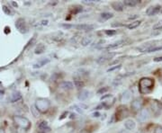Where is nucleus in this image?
Here are the masks:
<instances>
[{
	"mask_svg": "<svg viewBox=\"0 0 162 133\" xmlns=\"http://www.w3.org/2000/svg\"><path fill=\"white\" fill-rule=\"evenodd\" d=\"M154 86V80L149 77H143L139 82V89L141 94L147 95L152 91Z\"/></svg>",
	"mask_w": 162,
	"mask_h": 133,
	"instance_id": "nucleus-1",
	"label": "nucleus"
},
{
	"mask_svg": "<svg viewBox=\"0 0 162 133\" xmlns=\"http://www.w3.org/2000/svg\"><path fill=\"white\" fill-rule=\"evenodd\" d=\"M15 123L16 126H18L20 129L23 130H27L30 128L31 126V122L27 118L24 117V116H20V115H15L13 118Z\"/></svg>",
	"mask_w": 162,
	"mask_h": 133,
	"instance_id": "nucleus-2",
	"label": "nucleus"
},
{
	"mask_svg": "<svg viewBox=\"0 0 162 133\" xmlns=\"http://www.w3.org/2000/svg\"><path fill=\"white\" fill-rule=\"evenodd\" d=\"M35 107L40 112H46L50 107V103L45 98H38L35 103Z\"/></svg>",
	"mask_w": 162,
	"mask_h": 133,
	"instance_id": "nucleus-3",
	"label": "nucleus"
},
{
	"mask_svg": "<svg viewBox=\"0 0 162 133\" xmlns=\"http://www.w3.org/2000/svg\"><path fill=\"white\" fill-rule=\"evenodd\" d=\"M15 27L20 32L22 33H25L27 32V26H26V22L24 18H19L17 19L15 22Z\"/></svg>",
	"mask_w": 162,
	"mask_h": 133,
	"instance_id": "nucleus-4",
	"label": "nucleus"
},
{
	"mask_svg": "<svg viewBox=\"0 0 162 133\" xmlns=\"http://www.w3.org/2000/svg\"><path fill=\"white\" fill-rule=\"evenodd\" d=\"M128 115H129V111H128V109H127L126 107L124 106H120L118 109H117V111H116V118L118 120H123L126 117H128Z\"/></svg>",
	"mask_w": 162,
	"mask_h": 133,
	"instance_id": "nucleus-5",
	"label": "nucleus"
},
{
	"mask_svg": "<svg viewBox=\"0 0 162 133\" xmlns=\"http://www.w3.org/2000/svg\"><path fill=\"white\" fill-rule=\"evenodd\" d=\"M149 112L148 109H142L141 110L140 113L138 115V120L140 121V122H144V121H146L149 120Z\"/></svg>",
	"mask_w": 162,
	"mask_h": 133,
	"instance_id": "nucleus-6",
	"label": "nucleus"
},
{
	"mask_svg": "<svg viewBox=\"0 0 162 133\" xmlns=\"http://www.w3.org/2000/svg\"><path fill=\"white\" fill-rule=\"evenodd\" d=\"M142 105H143V100L141 98H136V99H134L131 103V109L133 110V111H140L142 108Z\"/></svg>",
	"mask_w": 162,
	"mask_h": 133,
	"instance_id": "nucleus-7",
	"label": "nucleus"
},
{
	"mask_svg": "<svg viewBox=\"0 0 162 133\" xmlns=\"http://www.w3.org/2000/svg\"><path fill=\"white\" fill-rule=\"evenodd\" d=\"M161 9V7L159 5H154V7H150L147 9L146 11V15H149V16H151V15H157L159 11Z\"/></svg>",
	"mask_w": 162,
	"mask_h": 133,
	"instance_id": "nucleus-8",
	"label": "nucleus"
},
{
	"mask_svg": "<svg viewBox=\"0 0 162 133\" xmlns=\"http://www.w3.org/2000/svg\"><path fill=\"white\" fill-rule=\"evenodd\" d=\"M124 44H125V40H118V42H114L112 44H109L106 49V50H114V49H117V48L122 47V46H123Z\"/></svg>",
	"mask_w": 162,
	"mask_h": 133,
	"instance_id": "nucleus-9",
	"label": "nucleus"
},
{
	"mask_svg": "<svg viewBox=\"0 0 162 133\" xmlns=\"http://www.w3.org/2000/svg\"><path fill=\"white\" fill-rule=\"evenodd\" d=\"M114 53H108V54H105V55H103V56H101V57H99L97 59V63H99V64H104V63H106L107 60H111L112 58L114 57Z\"/></svg>",
	"mask_w": 162,
	"mask_h": 133,
	"instance_id": "nucleus-10",
	"label": "nucleus"
},
{
	"mask_svg": "<svg viewBox=\"0 0 162 133\" xmlns=\"http://www.w3.org/2000/svg\"><path fill=\"white\" fill-rule=\"evenodd\" d=\"M124 127L128 130H134L136 128V123H135V121L133 120L129 119V120H127L124 121Z\"/></svg>",
	"mask_w": 162,
	"mask_h": 133,
	"instance_id": "nucleus-11",
	"label": "nucleus"
},
{
	"mask_svg": "<svg viewBox=\"0 0 162 133\" xmlns=\"http://www.w3.org/2000/svg\"><path fill=\"white\" fill-rule=\"evenodd\" d=\"M131 92L128 91V90H126V91L123 92V94H122V95H121V101L123 102V103L129 102L131 100Z\"/></svg>",
	"mask_w": 162,
	"mask_h": 133,
	"instance_id": "nucleus-12",
	"label": "nucleus"
},
{
	"mask_svg": "<svg viewBox=\"0 0 162 133\" xmlns=\"http://www.w3.org/2000/svg\"><path fill=\"white\" fill-rule=\"evenodd\" d=\"M21 99H22V95H21L20 92H15V93H13L12 95H11V97H10L11 103L18 102Z\"/></svg>",
	"mask_w": 162,
	"mask_h": 133,
	"instance_id": "nucleus-13",
	"label": "nucleus"
},
{
	"mask_svg": "<svg viewBox=\"0 0 162 133\" xmlns=\"http://www.w3.org/2000/svg\"><path fill=\"white\" fill-rule=\"evenodd\" d=\"M60 88L64 89V90H71L74 87L73 84L71 82H69V81H64V82H62L60 85Z\"/></svg>",
	"mask_w": 162,
	"mask_h": 133,
	"instance_id": "nucleus-14",
	"label": "nucleus"
},
{
	"mask_svg": "<svg viewBox=\"0 0 162 133\" xmlns=\"http://www.w3.org/2000/svg\"><path fill=\"white\" fill-rule=\"evenodd\" d=\"M75 27H76L78 30H80V31H90L94 28V25H92V24H78V25H76Z\"/></svg>",
	"mask_w": 162,
	"mask_h": 133,
	"instance_id": "nucleus-15",
	"label": "nucleus"
},
{
	"mask_svg": "<svg viewBox=\"0 0 162 133\" xmlns=\"http://www.w3.org/2000/svg\"><path fill=\"white\" fill-rule=\"evenodd\" d=\"M89 96V92L88 90H81L80 93L78 94V99L80 101H85L88 98Z\"/></svg>",
	"mask_w": 162,
	"mask_h": 133,
	"instance_id": "nucleus-16",
	"label": "nucleus"
},
{
	"mask_svg": "<svg viewBox=\"0 0 162 133\" xmlns=\"http://www.w3.org/2000/svg\"><path fill=\"white\" fill-rule=\"evenodd\" d=\"M111 5H112V7L115 11H123L124 8V5L122 2H113Z\"/></svg>",
	"mask_w": 162,
	"mask_h": 133,
	"instance_id": "nucleus-17",
	"label": "nucleus"
},
{
	"mask_svg": "<svg viewBox=\"0 0 162 133\" xmlns=\"http://www.w3.org/2000/svg\"><path fill=\"white\" fill-rule=\"evenodd\" d=\"M49 62H50L49 59H42V60L38 61L37 63H35V64H33V68H40V67L45 66L46 64H48Z\"/></svg>",
	"mask_w": 162,
	"mask_h": 133,
	"instance_id": "nucleus-18",
	"label": "nucleus"
},
{
	"mask_svg": "<svg viewBox=\"0 0 162 133\" xmlns=\"http://www.w3.org/2000/svg\"><path fill=\"white\" fill-rule=\"evenodd\" d=\"M44 51H45V46H44V44L39 43L36 46L35 50H34V53H35V54H42V53L44 52Z\"/></svg>",
	"mask_w": 162,
	"mask_h": 133,
	"instance_id": "nucleus-19",
	"label": "nucleus"
},
{
	"mask_svg": "<svg viewBox=\"0 0 162 133\" xmlns=\"http://www.w3.org/2000/svg\"><path fill=\"white\" fill-rule=\"evenodd\" d=\"M141 1L139 0H125L123 1V5H127V7H135L138 4H140Z\"/></svg>",
	"mask_w": 162,
	"mask_h": 133,
	"instance_id": "nucleus-20",
	"label": "nucleus"
},
{
	"mask_svg": "<svg viewBox=\"0 0 162 133\" xmlns=\"http://www.w3.org/2000/svg\"><path fill=\"white\" fill-rule=\"evenodd\" d=\"M92 40H93V38H92V36H86V37H84L82 40H81V44H82L83 46H88L89 45Z\"/></svg>",
	"mask_w": 162,
	"mask_h": 133,
	"instance_id": "nucleus-21",
	"label": "nucleus"
},
{
	"mask_svg": "<svg viewBox=\"0 0 162 133\" xmlns=\"http://www.w3.org/2000/svg\"><path fill=\"white\" fill-rule=\"evenodd\" d=\"M114 16V15L112 13H109V12H105V13H102L100 17L101 19L100 20H103V21H106V20H109L110 18H112Z\"/></svg>",
	"mask_w": 162,
	"mask_h": 133,
	"instance_id": "nucleus-22",
	"label": "nucleus"
},
{
	"mask_svg": "<svg viewBox=\"0 0 162 133\" xmlns=\"http://www.w3.org/2000/svg\"><path fill=\"white\" fill-rule=\"evenodd\" d=\"M141 21H135V22H131L130 24L127 25V27H128V29H130V30H132V29H135L136 27H138L139 25L141 24Z\"/></svg>",
	"mask_w": 162,
	"mask_h": 133,
	"instance_id": "nucleus-23",
	"label": "nucleus"
},
{
	"mask_svg": "<svg viewBox=\"0 0 162 133\" xmlns=\"http://www.w3.org/2000/svg\"><path fill=\"white\" fill-rule=\"evenodd\" d=\"M38 128L40 130H44L45 129H49L48 128V122L45 120H42V122H40V124L38 125Z\"/></svg>",
	"mask_w": 162,
	"mask_h": 133,
	"instance_id": "nucleus-24",
	"label": "nucleus"
},
{
	"mask_svg": "<svg viewBox=\"0 0 162 133\" xmlns=\"http://www.w3.org/2000/svg\"><path fill=\"white\" fill-rule=\"evenodd\" d=\"M74 85H75V86H76V87L78 88V89L84 87V83H83L81 80H75V81H74Z\"/></svg>",
	"mask_w": 162,
	"mask_h": 133,
	"instance_id": "nucleus-25",
	"label": "nucleus"
},
{
	"mask_svg": "<svg viewBox=\"0 0 162 133\" xmlns=\"http://www.w3.org/2000/svg\"><path fill=\"white\" fill-rule=\"evenodd\" d=\"M31 111H32V112H33V114L34 117H39V116H40V112L38 111L37 108H36L35 106H32Z\"/></svg>",
	"mask_w": 162,
	"mask_h": 133,
	"instance_id": "nucleus-26",
	"label": "nucleus"
},
{
	"mask_svg": "<svg viewBox=\"0 0 162 133\" xmlns=\"http://www.w3.org/2000/svg\"><path fill=\"white\" fill-rule=\"evenodd\" d=\"M161 50H162V46H158V47H154V46H152V47L149 50L148 52H154V51Z\"/></svg>",
	"mask_w": 162,
	"mask_h": 133,
	"instance_id": "nucleus-27",
	"label": "nucleus"
},
{
	"mask_svg": "<svg viewBox=\"0 0 162 133\" xmlns=\"http://www.w3.org/2000/svg\"><path fill=\"white\" fill-rule=\"evenodd\" d=\"M122 67V65H117V66H114V67H110L109 69H107V72H113L114 70H118V69H120Z\"/></svg>",
	"mask_w": 162,
	"mask_h": 133,
	"instance_id": "nucleus-28",
	"label": "nucleus"
},
{
	"mask_svg": "<svg viewBox=\"0 0 162 133\" xmlns=\"http://www.w3.org/2000/svg\"><path fill=\"white\" fill-rule=\"evenodd\" d=\"M153 29L154 30H159V29H162V20L159 21V22H157L156 24L153 25Z\"/></svg>",
	"mask_w": 162,
	"mask_h": 133,
	"instance_id": "nucleus-29",
	"label": "nucleus"
},
{
	"mask_svg": "<svg viewBox=\"0 0 162 133\" xmlns=\"http://www.w3.org/2000/svg\"><path fill=\"white\" fill-rule=\"evenodd\" d=\"M2 9H3L4 13H5V15H11V11H10V9H9V8H8V7H7V5H3Z\"/></svg>",
	"mask_w": 162,
	"mask_h": 133,
	"instance_id": "nucleus-30",
	"label": "nucleus"
},
{
	"mask_svg": "<svg viewBox=\"0 0 162 133\" xmlns=\"http://www.w3.org/2000/svg\"><path fill=\"white\" fill-rule=\"evenodd\" d=\"M108 89H109V88L107 87V86H106V87L101 88V89H99V90H98V91H97V94H98V95L104 94V93H106V91H108Z\"/></svg>",
	"mask_w": 162,
	"mask_h": 133,
	"instance_id": "nucleus-31",
	"label": "nucleus"
},
{
	"mask_svg": "<svg viewBox=\"0 0 162 133\" xmlns=\"http://www.w3.org/2000/svg\"><path fill=\"white\" fill-rule=\"evenodd\" d=\"M154 133H162V127L158 126L157 128L154 130Z\"/></svg>",
	"mask_w": 162,
	"mask_h": 133,
	"instance_id": "nucleus-32",
	"label": "nucleus"
},
{
	"mask_svg": "<svg viewBox=\"0 0 162 133\" xmlns=\"http://www.w3.org/2000/svg\"><path fill=\"white\" fill-rule=\"evenodd\" d=\"M116 32H117L116 31H109V30L106 31V34H107V35H114V34H115Z\"/></svg>",
	"mask_w": 162,
	"mask_h": 133,
	"instance_id": "nucleus-33",
	"label": "nucleus"
},
{
	"mask_svg": "<svg viewBox=\"0 0 162 133\" xmlns=\"http://www.w3.org/2000/svg\"><path fill=\"white\" fill-rule=\"evenodd\" d=\"M83 4H86V5H93V0H90V1H86V0H84V1H82Z\"/></svg>",
	"mask_w": 162,
	"mask_h": 133,
	"instance_id": "nucleus-34",
	"label": "nucleus"
},
{
	"mask_svg": "<svg viewBox=\"0 0 162 133\" xmlns=\"http://www.w3.org/2000/svg\"><path fill=\"white\" fill-rule=\"evenodd\" d=\"M92 116L93 117H95V118H98L99 116H101V114L98 112H94L93 114H92Z\"/></svg>",
	"mask_w": 162,
	"mask_h": 133,
	"instance_id": "nucleus-35",
	"label": "nucleus"
},
{
	"mask_svg": "<svg viewBox=\"0 0 162 133\" xmlns=\"http://www.w3.org/2000/svg\"><path fill=\"white\" fill-rule=\"evenodd\" d=\"M154 61H155V62H159V61H162V57L155 58V59H154Z\"/></svg>",
	"mask_w": 162,
	"mask_h": 133,
	"instance_id": "nucleus-36",
	"label": "nucleus"
},
{
	"mask_svg": "<svg viewBox=\"0 0 162 133\" xmlns=\"http://www.w3.org/2000/svg\"><path fill=\"white\" fill-rule=\"evenodd\" d=\"M74 107H75V110H76V111H78V112L79 113H82V112H83L81 111V110H80V109H79V108H78V107L77 105H75Z\"/></svg>",
	"mask_w": 162,
	"mask_h": 133,
	"instance_id": "nucleus-37",
	"label": "nucleus"
},
{
	"mask_svg": "<svg viewBox=\"0 0 162 133\" xmlns=\"http://www.w3.org/2000/svg\"><path fill=\"white\" fill-rule=\"evenodd\" d=\"M48 22H48L47 20H43V21H42V25H47Z\"/></svg>",
	"mask_w": 162,
	"mask_h": 133,
	"instance_id": "nucleus-38",
	"label": "nucleus"
},
{
	"mask_svg": "<svg viewBox=\"0 0 162 133\" xmlns=\"http://www.w3.org/2000/svg\"><path fill=\"white\" fill-rule=\"evenodd\" d=\"M62 26H63V27H65V28H68V29L71 28V27H74L73 25H69V24H63Z\"/></svg>",
	"mask_w": 162,
	"mask_h": 133,
	"instance_id": "nucleus-39",
	"label": "nucleus"
},
{
	"mask_svg": "<svg viewBox=\"0 0 162 133\" xmlns=\"http://www.w3.org/2000/svg\"><path fill=\"white\" fill-rule=\"evenodd\" d=\"M68 112H64V113H63V114H62V116H61V117H60V120H62V119H63V118H65V117H66V116H65V115H67V114H68Z\"/></svg>",
	"mask_w": 162,
	"mask_h": 133,
	"instance_id": "nucleus-40",
	"label": "nucleus"
},
{
	"mask_svg": "<svg viewBox=\"0 0 162 133\" xmlns=\"http://www.w3.org/2000/svg\"><path fill=\"white\" fill-rule=\"evenodd\" d=\"M107 97H111V95H105V96H102L101 97V100L106 99V98H107Z\"/></svg>",
	"mask_w": 162,
	"mask_h": 133,
	"instance_id": "nucleus-41",
	"label": "nucleus"
},
{
	"mask_svg": "<svg viewBox=\"0 0 162 133\" xmlns=\"http://www.w3.org/2000/svg\"><path fill=\"white\" fill-rule=\"evenodd\" d=\"M123 24H112V26H114V27H116V26H122Z\"/></svg>",
	"mask_w": 162,
	"mask_h": 133,
	"instance_id": "nucleus-42",
	"label": "nucleus"
},
{
	"mask_svg": "<svg viewBox=\"0 0 162 133\" xmlns=\"http://www.w3.org/2000/svg\"><path fill=\"white\" fill-rule=\"evenodd\" d=\"M70 116H71V117H70L71 119H76V116H77V114H75V113H72V114L70 115Z\"/></svg>",
	"mask_w": 162,
	"mask_h": 133,
	"instance_id": "nucleus-43",
	"label": "nucleus"
},
{
	"mask_svg": "<svg viewBox=\"0 0 162 133\" xmlns=\"http://www.w3.org/2000/svg\"><path fill=\"white\" fill-rule=\"evenodd\" d=\"M80 107H81V108H84V109H86V108H88V106L85 105H83V103H81V105H80Z\"/></svg>",
	"mask_w": 162,
	"mask_h": 133,
	"instance_id": "nucleus-44",
	"label": "nucleus"
},
{
	"mask_svg": "<svg viewBox=\"0 0 162 133\" xmlns=\"http://www.w3.org/2000/svg\"><path fill=\"white\" fill-rule=\"evenodd\" d=\"M137 17H138V15H134V16H131V17H129V19H134V18H137Z\"/></svg>",
	"mask_w": 162,
	"mask_h": 133,
	"instance_id": "nucleus-45",
	"label": "nucleus"
},
{
	"mask_svg": "<svg viewBox=\"0 0 162 133\" xmlns=\"http://www.w3.org/2000/svg\"><path fill=\"white\" fill-rule=\"evenodd\" d=\"M0 133H5V130H3V129H0Z\"/></svg>",
	"mask_w": 162,
	"mask_h": 133,
	"instance_id": "nucleus-46",
	"label": "nucleus"
},
{
	"mask_svg": "<svg viewBox=\"0 0 162 133\" xmlns=\"http://www.w3.org/2000/svg\"><path fill=\"white\" fill-rule=\"evenodd\" d=\"M12 5H14V7H17V4H16V3H15V2H12Z\"/></svg>",
	"mask_w": 162,
	"mask_h": 133,
	"instance_id": "nucleus-47",
	"label": "nucleus"
},
{
	"mask_svg": "<svg viewBox=\"0 0 162 133\" xmlns=\"http://www.w3.org/2000/svg\"><path fill=\"white\" fill-rule=\"evenodd\" d=\"M5 94V92L4 91H0V95H3Z\"/></svg>",
	"mask_w": 162,
	"mask_h": 133,
	"instance_id": "nucleus-48",
	"label": "nucleus"
},
{
	"mask_svg": "<svg viewBox=\"0 0 162 133\" xmlns=\"http://www.w3.org/2000/svg\"><path fill=\"white\" fill-rule=\"evenodd\" d=\"M137 133H141V132H137Z\"/></svg>",
	"mask_w": 162,
	"mask_h": 133,
	"instance_id": "nucleus-49",
	"label": "nucleus"
},
{
	"mask_svg": "<svg viewBox=\"0 0 162 133\" xmlns=\"http://www.w3.org/2000/svg\"><path fill=\"white\" fill-rule=\"evenodd\" d=\"M161 12H162V10H161Z\"/></svg>",
	"mask_w": 162,
	"mask_h": 133,
	"instance_id": "nucleus-50",
	"label": "nucleus"
}]
</instances>
